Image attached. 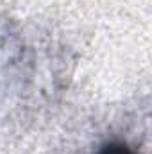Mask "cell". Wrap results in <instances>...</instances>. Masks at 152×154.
I'll return each instance as SVG.
<instances>
[{"label": "cell", "mask_w": 152, "mask_h": 154, "mask_svg": "<svg viewBox=\"0 0 152 154\" xmlns=\"http://www.w3.org/2000/svg\"><path fill=\"white\" fill-rule=\"evenodd\" d=\"M95 154H136V151L131 149L123 142H108V143H104Z\"/></svg>", "instance_id": "6da1fadb"}]
</instances>
